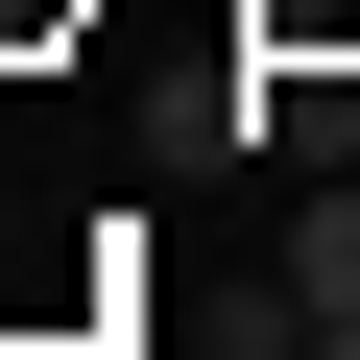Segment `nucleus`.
Wrapping results in <instances>:
<instances>
[{
	"mask_svg": "<svg viewBox=\"0 0 360 360\" xmlns=\"http://www.w3.org/2000/svg\"><path fill=\"white\" fill-rule=\"evenodd\" d=\"M288 312H360V168H312V217H288Z\"/></svg>",
	"mask_w": 360,
	"mask_h": 360,
	"instance_id": "obj_2",
	"label": "nucleus"
},
{
	"mask_svg": "<svg viewBox=\"0 0 360 360\" xmlns=\"http://www.w3.org/2000/svg\"><path fill=\"white\" fill-rule=\"evenodd\" d=\"M240 144H288V168H360V72L264 49V72H240Z\"/></svg>",
	"mask_w": 360,
	"mask_h": 360,
	"instance_id": "obj_1",
	"label": "nucleus"
}]
</instances>
